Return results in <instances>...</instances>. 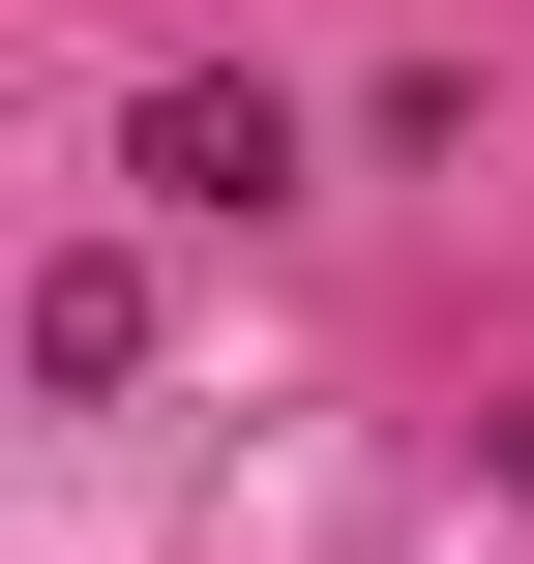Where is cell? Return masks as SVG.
Returning a JSON list of instances; mask_svg holds the SVG:
<instances>
[{
    "instance_id": "6da1fadb",
    "label": "cell",
    "mask_w": 534,
    "mask_h": 564,
    "mask_svg": "<svg viewBox=\"0 0 534 564\" xmlns=\"http://www.w3.org/2000/svg\"><path fill=\"white\" fill-rule=\"evenodd\" d=\"M149 178H178V208H268L297 119H268V89H149Z\"/></svg>"
},
{
    "instance_id": "7a4b0ae2",
    "label": "cell",
    "mask_w": 534,
    "mask_h": 564,
    "mask_svg": "<svg viewBox=\"0 0 534 564\" xmlns=\"http://www.w3.org/2000/svg\"><path fill=\"white\" fill-rule=\"evenodd\" d=\"M149 357V268H30V387H119Z\"/></svg>"
}]
</instances>
